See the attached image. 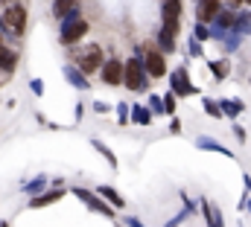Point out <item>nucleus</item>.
I'll use <instances>...</instances> for the list:
<instances>
[{"instance_id":"nucleus-17","label":"nucleus","mask_w":251,"mask_h":227,"mask_svg":"<svg viewBox=\"0 0 251 227\" xmlns=\"http://www.w3.org/2000/svg\"><path fill=\"white\" fill-rule=\"evenodd\" d=\"M222 108H225V114L237 116V114L243 111V102H240V99H225V102H222Z\"/></svg>"},{"instance_id":"nucleus-2","label":"nucleus","mask_w":251,"mask_h":227,"mask_svg":"<svg viewBox=\"0 0 251 227\" xmlns=\"http://www.w3.org/2000/svg\"><path fill=\"white\" fill-rule=\"evenodd\" d=\"M0 26H3V32H9V35H24V29H26V9H24L21 3L9 6V9L0 15Z\"/></svg>"},{"instance_id":"nucleus-14","label":"nucleus","mask_w":251,"mask_h":227,"mask_svg":"<svg viewBox=\"0 0 251 227\" xmlns=\"http://www.w3.org/2000/svg\"><path fill=\"white\" fill-rule=\"evenodd\" d=\"M64 73H67V79H70V82H73L79 91H88V88H91V85H88V79H85V73H79L76 67H67Z\"/></svg>"},{"instance_id":"nucleus-6","label":"nucleus","mask_w":251,"mask_h":227,"mask_svg":"<svg viewBox=\"0 0 251 227\" xmlns=\"http://www.w3.org/2000/svg\"><path fill=\"white\" fill-rule=\"evenodd\" d=\"M73 195H76L79 201H85V204H88L91 210H97V213H102V216H111V207L100 201V198H102L100 192L94 195V192H88V189H82V186H73Z\"/></svg>"},{"instance_id":"nucleus-9","label":"nucleus","mask_w":251,"mask_h":227,"mask_svg":"<svg viewBox=\"0 0 251 227\" xmlns=\"http://www.w3.org/2000/svg\"><path fill=\"white\" fill-rule=\"evenodd\" d=\"M15 67H18V56H15V50H9L3 41H0V70L3 73H15Z\"/></svg>"},{"instance_id":"nucleus-11","label":"nucleus","mask_w":251,"mask_h":227,"mask_svg":"<svg viewBox=\"0 0 251 227\" xmlns=\"http://www.w3.org/2000/svg\"><path fill=\"white\" fill-rule=\"evenodd\" d=\"M62 195H64V189L59 186V189H53V192H47V195H38V198H32V201H29V207H47V204L59 201Z\"/></svg>"},{"instance_id":"nucleus-25","label":"nucleus","mask_w":251,"mask_h":227,"mask_svg":"<svg viewBox=\"0 0 251 227\" xmlns=\"http://www.w3.org/2000/svg\"><path fill=\"white\" fill-rule=\"evenodd\" d=\"M94 111H97V114H108V111H111V108H108V105H105V102H102V99H100V102H97V105H94Z\"/></svg>"},{"instance_id":"nucleus-27","label":"nucleus","mask_w":251,"mask_h":227,"mask_svg":"<svg viewBox=\"0 0 251 227\" xmlns=\"http://www.w3.org/2000/svg\"><path fill=\"white\" fill-rule=\"evenodd\" d=\"M117 108H120V122H126V116H128V105L123 102V105H117Z\"/></svg>"},{"instance_id":"nucleus-22","label":"nucleus","mask_w":251,"mask_h":227,"mask_svg":"<svg viewBox=\"0 0 251 227\" xmlns=\"http://www.w3.org/2000/svg\"><path fill=\"white\" fill-rule=\"evenodd\" d=\"M164 105H167V114H173V111H176V96H173V93H167V96H164Z\"/></svg>"},{"instance_id":"nucleus-13","label":"nucleus","mask_w":251,"mask_h":227,"mask_svg":"<svg viewBox=\"0 0 251 227\" xmlns=\"http://www.w3.org/2000/svg\"><path fill=\"white\" fill-rule=\"evenodd\" d=\"M173 88H176L178 93H193V88H190L187 73H184V70H176V73H173Z\"/></svg>"},{"instance_id":"nucleus-21","label":"nucleus","mask_w":251,"mask_h":227,"mask_svg":"<svg viewBox=\"0 0 251 227\" xmlns=\"http://www.w3.org/2000/svg\"><path fill=\"white\" fill-rule=\"evenodd\" d=\"M204 108H207V114H210V116H222V102L216 105L213 99H207V102H204Z\"/></svg>"},{"instance_id":"nucleus-3","label":"nucleus","mask_w":251,"mask_h":227,"mask_svg":"<svg viewBox=\"0 0 251 227\" xmlns=\"http://www.w3.org/2000/svg\"><path fill=\"white\" fill-rule=\"evenodd\" d=\"M126 88L128 91H146V64L140 58H128L126 61V76H123Z\"/></svg>"},{"instance_id":"nucleus-24","label":"nucleus","mask_w":251,"mask_h":227,"mask_svg":"<svg viewBox=\"0 0 251 227\" xmlns=\"http://www.w3.org/2000/svg\"><path fill=\"white\" fill-rule=\"evenodd\" d=\"M219 23H222V26H228V23H234V15H231V12H222V18H219Z\"/></svg>"},{"instance_id":"nucleus-23","label":"nucleus","mask_w":251,"mask_h":227,"mask_svg":"<svg viewBox=\"0 0 251 227\" xmlns=\"http://www.w3.org/2000/svg\"><path fill=\"white\" fill-rule=\"evenodd\" d=\"M193 38H199V41H207V29H204V26H196V29H193Z\"/></svg>"},{"instance_id":"nucleus-19","label":"nucleus","mask_w":251,"mask_h":227,"mask_svg":"<svg viewBox=\"0 0 251 227\" xmlns=\"http://www.w3.org/2000/svg\"><path fill=\"white\" fill-rule=\"evenodd\" d=\"M204 213H207V219H210V227H222V213H216L210 204H204Z\"/></svg>"},{"instance_id":"nucleus-7","label":"nucleus","mask_w":251,"mask_h":227,"mask_svg":"<svg viewBox=\"0 0 251 227\" xmlns=\"http://www.w3.org/2000/svg\"><path fill=\"white\" fill-rule=\"evenodd\" d=\"M143 64H146V73H149L152 79H161V76L167 73V64H164V53H158V50H149Z\"/></svg>"},{"instance_id":"nucleus-18","label":"nucleus","mask_w":251,"mask_h":227,"mask_svg":"<svg viewBox=\"0 0 251 227\" xmlns=\"http://www.w3.org/2000/svg\"><path fill=\"white\" fill-rule=\"evenodd\" d=\"M210 70H213V76H228V70H231V64L228 61H210Z\"/></svg>"},{"instance_id":"nucleus-4","label":"nucleus","mask_w":251,"mask_h":227,"mask_svg":"<svg viewBox=\"0 0 251 227\" xmlns=\"http://www.w3.org/2000/svg\"><path fill=\"white\" fill-rule=\"evenodd\" d=\"M102 64H105V58H102V47H97V44L82 47V50H79V56H76V67H79L82 73L102 70Z\"/></svg>"},{"instance_id":"nucleus-1","label":"nucleus","mask_w":251,"mask_h":227,"mask_svg":"<svg viewBox=\"0 0 251 227\" xmlns=\"http://www.w3.org/2000/svg\"><path fill=\"white\" fill-rule=\"evenodd\" d=\"M85 35H88V21L79 18V12H70V15L64 18V26H62L59 41H62L64 47H70V44H76V41L85 38Z\"/></svg>"},{"instance_id":"nucleus-26","label":"nucleus","mask_w":251,"mask_h":227,"mask_svg":"<svg viewBox=\"0 0 251 227\" xmlns=\"http://www.w3.org/2000/svg\"><path fill=\"white\" fill-rule=\"evenodd\" d=\"M41 85H44V82H41V79H32V91H35V93H38V96H41V93H44V88H41Z\"/></svg>"},{"instance_id":"nucleus-10","label":"nucleus","mask_w":251,"mask_h":227,"mask_svg":"<svg viewBox=\"0 0 251 227\" xmlns=\"http://www.w3.org/2000/svg\"><path fill=\"white\" fill-rule=\"evenodd\" d=\"M97 192H100V195H102V198H108V204H111V207H114V210H120V207H123V204H126L123 198H120V192H117V189H114V186H100V189H97Z\"/></svg>"},{"instance_id":"nucleus-30","label":"nucleus","mask_w":251,"mask_h":227,"mask_svg":"<svg viewBox=\"0 0 251 227\" xmlns=\"http://www.w3.org/2000/svg\"><path fill=\"white\" fill-rule=\"evenodd\" d=\"M249 210H251V207H249Z\"/></svg>"},{"instance_id":"nucleus-8","label":"nucleus","mask_w":251,"mask_h":227,"mask_svg":"<svg viewBox=\"0 0 251 227\" xmlns=\"http://www.w3.org/2000/svg\"><path fill=\"white\" fill-rule=\"evenodd\" d=\"M196 15H199V21H201V23H204V21L219 18V0H199Z\"/></svg>"},{"instance_id":"nucleus-12","label":"nucleus","mask_w":251,"mask_h":227,"mask_svg":"<svg viewBox=\"0 0 251 227\" xmlns=\"http://www.w3.org/2000/svg\"><path fill=\"white\" fill-rule=\"evenodd\" d=\"M70 12H76V0H53V15L56 18H67Z\"/></svg>"},{"instance_id":"nucleus-29","label":"nucleus","mask_w":251,"mask_h":227,"mask_svg":"<svg viewBox=\"0 0 251 227\" xmlns=\"http://www.w3.org/2000/svg\"><path fill=\"white\" fill-rule=\"evenodd\" d=\"M228 3H231V6H243L246 0H228Z\"/></svg>"},{"instance_id":"nucleus-5","label":"nucleus","mask_w":251,"mask_h":227,"mask_svg":"<svg viewBox=\"0 0 251 227\" xmlns=\"http://www.w3.org/2000/svg\"><path fill=\"white\" fill-rule=\"evenodd\" d=\"M123 76H126V64H123V61L108 58V61L102 64V82H105V85L117 88V85H123Z\"/></svg>"},{"instance_id":"nucleus-16","label":"nucleus","mask_w":251,"mask_h":227,"mask_svg":"<svg viewBox=\"0 0 251 227\" xmlns=\"http://www.w3.org/2000/svg\"><path fill=\"white\" fill-rule=\"evenodd\" d=\"M94 149H97V152H100V155H102V158H105V160H108V163L114 166V169H117V158H114V152H111V149H108L105 143H100V140H94Z\"/></svg>"},{"instance_id":"nucleus-20","label":"nucleus","mask_w":251,"mask_h":227,"mask_svg":"<svg viewBox=\"0 0 251 227\" xmlns=\"http://www.w3.org/2000/svg\"><path fill=\"white\" fill-rule=\"evenodd\" d=\"M134 119L146 125V122H152V114H146V111H143V108H140V105H134Z\"/></svg>"},{"instance_id":"nucleus-15","label":"nucleus","mask_w":251,"mask_h":227,"mask_svg":"<svg viewBox=\"0 0 251 227\" xmlns=\"http://www.w3.org/2000/svg\"><path fill=\"white\" fill-rule=\"evenodd\" d=\"M199 146H201V149H207V152H216V155L234 158V155H231V149H225V146H219V143H213V140H207V137H201V140H199Z\"/></svg>"},{"instance_id":"nucleus-28","label":"nucleus","mask_w":251,"mask_h":227,"mask_svg":"<svg viewBox=\"0 0 251 227\" xmlns=\"http://www.w3.org/2000/svg\"><path fill=\"white\" fill-rule=\"evenodd\" d=\"M126 225H128V227H143L140 222H137V219H126Z\"/></svg>"}]
</instances>
